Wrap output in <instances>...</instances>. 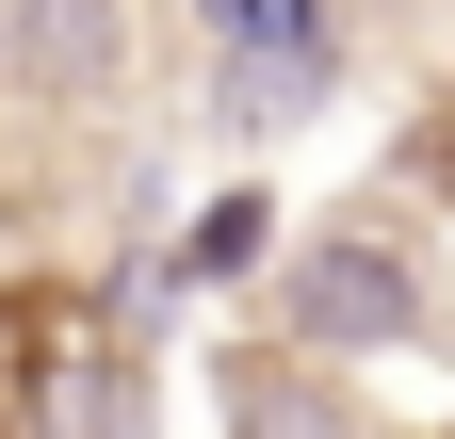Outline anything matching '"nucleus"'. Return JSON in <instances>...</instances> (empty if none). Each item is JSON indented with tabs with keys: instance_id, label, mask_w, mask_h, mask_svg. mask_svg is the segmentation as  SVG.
Wrapping results in <instances>:
<instances>
[{
	"instance_id": "f257e3e1",
	"label": "nucleus",
	"mask_w": 455,
	"mask_h": 439,
	"mask_svg": "<svg viewBox=\"0 0 455 439\" xmlns=\"http://www.w3.org/2000/svg\"><path fill=\"white\" fill-rule=\"evenodd\" d=\"M196 17L244 49L228 115H309V98L341 82V17H325V0H196Z\"/></svg>"
},
{
	"instance_id": "f03ea898",
	"label": "nucleus",
	"mask_w": 455,
	"mask_h": 439,
	"mask_svg": "<svg viewBox=\"0 0 455 439\" xmlns=\"http://www.w3.org/2000/svg\"><path fill=\"white\" fill-rule=\"evenodd\" d=\"M293 309H309V342H423V277H407V244H374V228H325L293 260Z\"/></svg>"
},
{
	"instance_id": "20e7f679",
	"label": "nucleus",
	"mask_w": 455,
	"mask_h": 439,
	"mask_svg": "<svg viewBox=\"0 0 455 439\" xmlns=\"http://www.w3.org/2000/svg\"><path fill=\"white\" fill-rule=\"evenodd\" d=\"M260 244H276V212H260V196H212V212H196V244H180V277H244Z\"/></svg>"
},
{
	"instance_id": "7ed1b4c3",
	"label": "nucleus",
	"mask_w": 455,
	"mask_h": 439,
	"mask_svg": "<svg viewBox=\"0 0 455 439\" xmlns=\"http://www.w3.org/2000/svg\"><path fill=\"white\" fill-rule=\"evenodd\" d=\"M0 33H17L33 66H66V82H98V66H114V0H17Z\"/></svg>"
}]
</instances>
